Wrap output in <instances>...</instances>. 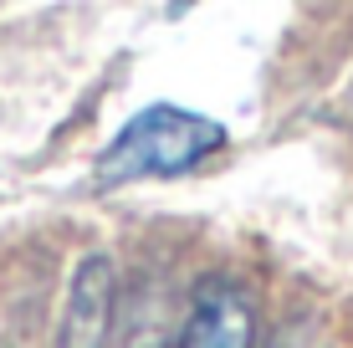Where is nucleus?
<instances>
[{"mask_svg": "<svg viewBox=\"0 0 353 348\" xmlns=\"http://www.w3.org/2000/svg\"><path fill=\"white\" fill-rule=\"evenodd\" d=\"M221 149H225V123H215L210 113H194V108H179V103H154L143 113H133L108 139V149L92 164V185L123 190L133 179H174Z\"/></svg>", "mask_w": 353, "mask_h": 348, "instance_id": "obj_1", "label": "nucleus"}, {"mask_svg": "<svg viewBox=\"0 0 353 348\" xmlns=\"http://www.w3.org/2000/svg\"><path fill=\"white\" fill-rule=\"evenodd\" d=\"M113 323H118V261L108 251H88L72 267L52 348H108Z\"/></svg>", "mask_w": 353, "mask_h": 348, "instance_id": "obj_2", "label": "nucleus"}, {"mask_svg": "<svg viewBox=\"0 0 353 348\" xmlns=\"http://www.w3.org/2000/svg\"><path fill=\"white\" fill-rule=\"evenodd\" d=\"M174 348H256V297L236 277L210 272L194 287Z\"/></svg>", "mask_w": 353, "mask_h": 348, "instance_id": "obj_3", "label": "nucleus"}, {"mask_svg": "<svg viewBox=\"0 0 353 348\" xmlns=\"http://www.w3.org/2000/svg\"><path fill=\"white\" fill-rule=\"evenodd\" d=\"M123 348H164V343H159V333H133Z\"/></svg>", "mask_w": 353, "mask_h": 348, "instance_id": "obj_4", "label": "nucleus"}]
</instances>
